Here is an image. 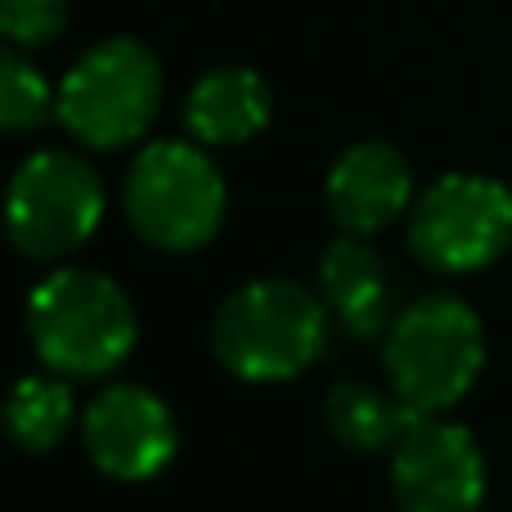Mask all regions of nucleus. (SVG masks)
I'll return each instance as SVG.
<instances>
[{
	"label": "nucleus",
	"instance_id": "nucleus-1",
	"mask_svg": "<svg viewBox=\"0 0 512 512\" xmlns=\"http://www.w3.org/2000/svg\"><path fill=\"white\" fill-rule=\"evenodd\" d=\"M140 319L117 279L86 265H63L27 292V342L36 360L68 382H90L126 364Z\"/></svg>",
	"mask_w": 512,
	"mask_h": 512
},
{
	"label": "nucleus",
	"instance_id": "nucleus-2",
	"mask_svg": "<svg viewBox=\"0 0 512 512\" xmlns=\"http://www.w3.org/2000/svg\"><path fill=\"white\" fill-rule=\"evenodd\" d=\"M328 306L292 279H248L216 306L212 355L252 387L292 382L324 355Z\"/></svg>",
	"mask_w": 512,
	"mask_h": 512
},
{
	"label": "nucleus",
	"instance_id": "nucleus-3",
	"mask_svg": "<svg viewBox=\"0 0 512 512\" xmlns=\"http://www.w3.org/2000/svg\"><path fill=\"white\" fill-rule=\"evenodd\" d=\"M387 382L414 414H445L454 409L486 369V324L454 292L400 306L382 337Z\"/></svg>",
	"mask_w": 512,
	"mask_h": 512
},
{
	"label": "nucleus",
	"instance_id": "nucleus-4",
	"mask_svg": "<svg viewBox=\"0 0 512 512\" xmlns=\"http://www.w3.org/2000/svg\"><path fill=\"white\" fill-rule=\"evenodd\" d=\"M230 189L198 140H153L131 158L122 180V212L131 230L158 252H198L221 234Z\"/></svg>",
	"mask_w": 512,
	"mask_h": 512
},
{
	"label": "nucleus",
	"instance_id": "nucleus-5",
	"mask_svg": "<svg viewBox=\"0 0 512 512\" xmlns=\"http://www.w3.org/2000/svg\"><path fill=\"white\" fill-rule=\"evenodd\" d=\"M162 95L167 77L158 54L135 36H108L63 72L54 122L86 149L117 153L144 140V131L158 122Z\"/></svg>",
	"mask_w": 512,
	"mask_h": 512
},
{
	"label": "nucleus",
	"instance_id": "nucleus-6",
	"mask_svg": "<svg viewBox=\"0 0 512 512\" xmlns=\"http://www.w3.org/2000/svg\"><path fill=\"white\" fill-rule=\"evenodd\" d=\"M405 243L436 274H477L512 248V185L481 171H450L414 198Z\"/></svg>",
	"mask_w": 512,
	"mask_h": 512
},
{
	"label": "nucleus",
	"instance_id": "nucleus-7",
	"mask_svg": "<svg viewBox=\"0 0 512 512\" xmlns=\"http://www.w3.org/2000/svg\"><path fill=\"white\" fill-rule=\"evenodd\" d=\"M104 221V176L72 149H41L18 162L5 194L9 243L27 261H63Z\"/></svg>",
	"mask_w": 512,
	"mask_h": 512
},
{
	"label": "nucleus",
	"instance_id": "nucleus-8",
	"mask_svg": "<svg viewBox=\"0 0 512 512\" xmlns=\"http://www.w3.org/2000/svg\"><path fill=\"white\" fill-rule=\"evenodd\" d=\"M396 512H481L486 454L463 423L423 414L387 454Z\"/></svg>",
	"mask_w": 512,
	"mask_h": 512
},
{
	"label": "nucleus",
	"instance_id": "nucleus-9",
	"mask_svg": "<svg viewBox=\"0 0 512 512\" xmlns=\"http://www.w3.org/2000/svg\"><path fill=\"white\" fill-rule=\"evenodd\" d=\"M81 445L113 481H153L180 450L171 405L140 382H108L81 409Z\"/></svg>",
	"mask_w": 512,
	"mask_h": 512
},
{
	"label": "nucleus",
	"instance_id": "nucleus-10",
	"mask_svg": "<svg viewBox=\"0 0 512 512\" xmlns=\"http://www.w3.org/2000/svg\"><path fill=\"white\" fill-rule=\"evenodd\" d=\"M414 198V167L387 140H355L351 149L337 153L324 180L328 216L337 230L355 239L391 230L400 216H409Z\"/></svg>",
	"mask_w": 512,
	"mask_h": 512
},
{
	"label": "nucleus",
	"instance_id": "nucleus-11",
	"mask_svg": "<svg viewBox=\"0 0 512 512\" xmlns=\"http://www.w3.org/2000/svg\"><path fill=\"white\" fill-rule=\"evenodd\" d=\"M315 292L328 306V315L360 342L387 337L396 310V283L382 261V252L369 239L355 234H337L315 265Z\"/></svg>",
	"mask_w": 512,
	"mask_h": 512
},
{
	"label": "nucleus",
	"instance_id": "nucleus-12",
	"mask_svg": "<svg viewBox=\"0 0 512 512\" xmlns=\"http://www.w3.org/2000/svg\"><path fill=\"white\" fill-rule=\"evenodd\" d=\"M274 117V95L270 81L256 68L243 63H225L212 68L189 86L185 95V126L189 140L203 149H239V144L256 140Z\"/></svg>",
	"mask_w": 512,
	"mask_h": 512
},
{
	"label": "nucleus",
	"instance_id": "nucleus-13",
	"mask_svg": "<svg viewBox=\"0 0 512 512\" xmlns=\"http://www.w3.org/2000/svg\"><path fill=\"white\" fill-rule=\"evenodd\" d=\"M418 418L423 414H414L396 391L373 382L346 378L324 396V432L351 454H391Z\"/></svg>",
	"mask_w": 512,
	"mask_h": 512
},
{
	"label": "nucleus",
	"instance_id": "nucleus-14",
	"mask_svg": "<svg viewBox=\"0 0 512 512\" xmlns=\"http://www.w3.org/2000/svg\"><path fill=\"white\" fill-rule=\"evenodd\" d=\"M72 382L59 373H27L14 382L5 405V432L14 441V450L23 454H50L63 445V436L72 432Z\"/></svg>",
	"mask_w": 512,
	"mask_h": 512
},
{
	"label": "nucleus",
	"instance_id": "nucleus-15",
	"mask_svg": "<svg viewBox=\"0 0 512 512\" xmlns=\"http://www.w3.org/2000/svg\"><path fill=\"white\" fill-rule=\"evenodd\" d=\"M50 117H59V86H50L41 68L9 45L0 54V126L9 135H27L41 131Z\"/></svg>",
	"mask_w": 512,
	"mask_h": 512
},
{
	"label": "nucleus",
	"instance_id": "nucleus-16",
	"mask_svg": "<svg viewBox=\"0 0 512 512\" xmlns=\"http://www.w3.org/2000/svg\"><path fill=\"white\" fill-rule=\"evenodd\" d=\"M72 0H0V32L14 50H41L63 36Z\"/></svg>",
	"mask_w": 512,
	"mask_h": 512
}]
</instances>
